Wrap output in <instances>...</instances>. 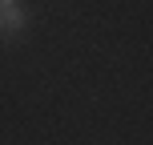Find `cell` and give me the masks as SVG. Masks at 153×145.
Here are the masks:
<instances>
[{"instance_id":"1","label":"cell","mask_w":153,"mask_h":145,"mask_svg":"<svg viewBox=\"0 0 153 145\" xmlns=\"http://www.w3.org/2000/svg\"><path fill=\"white\" fill-rule=\"evenodd\" d=\"M24 28V12H16L12 4L0 8V36H16V32Z\"/></svg>"},{"instance_id":"2","label":"cell","mask_w":153,"mask_h":145,"mask_svg":"<svg viewBox=\"0 0 153 145\" xmlns=\"http://www.w3.org/2000/svg\"><path fill=\"white\" fill-rule=\"evenodd\" d=\"M4 4H12V0H0V8H4Z\"/></svg>"}]
</instances>
